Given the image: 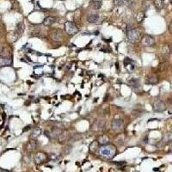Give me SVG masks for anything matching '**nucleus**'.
<instances>
[{
    "label": "nucleus",
    "instance_id": "f257e3e1",
    "mask_svg": "<svg viewBox=\"0 0 172 172\" xmlns=\"http://www.w3.org/2000/svg\"><path fill=\"white\" fill-rule=\"evenodd\" d=\"M116 149L114 146H103L98 150V154L106 158V159H111L115 156Z\"/></svg>",
    "mask_w": 172,
    "mask_h": 172
},
{
    "label": "nucleus",
    "instance_id": "aec40b11",
    "mask_svg": "<svg viewBox=\"0 0 172 172\" xmlns=\"http://www.w3.org/2000/svg\"><path fill=\"white\" fill-rule=\"evenodd\" d=\"M40 134H41V131H40V128H35V129L33 130V132L31 133L30 137H31L32 139H36V138H38L39 136L40 135Z\"/></svg>",
    "mask_w": 172,
    "mask_h": 172
},
{
    "label": "nucleus",
    "instance_id": "20e7f679",
    "mask_svg": "<svg viewBox=\"0 0 172 172\" xmlns=\"http://www.w3.org/2000/svg\"><path fill=\"white\" fill-rule=\"evenodd\" d=\"M153 109L156 112H164L166 109V105L163 101H156L153 105Z\"/></svg>",
    "mask_w": 172,
    "mask_h": 172
},
{
    "label": "nucleus",
    "instance_id": "dca6fc26",
    "mask_svg": "<svg viewBox=\"0 0 172 172\" xmlns=\"http://www.w3.org/2000/svg\"><path fill=\"white\" fill-rule=\"evenodd\" d=\"M129 85L131 87H133L134 89H137V88H139L140 87V83H139V80L137 79V78H132L129 80Z\"/></svg>",
    "mask_w": 172,
    "mask_h": 172
},
{
    "label": "nucleus",
    "instance_id": "9b49d317",
    "mask_svg": "<svg viewBox=\"0 0 172 172\" xmlns=\"http://www.w3.org/2000/svg\"><path fill=\"white\" fill-rule=\"evenodd\" d=\"M10 49L8 47L1 45L0 46V57H5L9 58L10 56Z\"/></svg>",
    "mask_w": 172,
    "mask_h": 172
},
{
    "label": "nucleus",
    "instance_id": "4468645a",
    "mask_svg": "<svg viewBox=\"0 0 172 172\" xmlns=\"http://www.w3.org/2000/svg\"><path fill=\"white\" fill-rule=\"evenodd\" d=\"M24 29H25V25H24V22H20L17 24L16 26V34L17 35H21L23 33L24 31Z\"/></svg>",
    "mask_w": 172,
    "mask_h": 172
},
{
    "label": "nucleus",
    "instance_id": "2eb2a0df",
    "mask_svg": "<svg viewBox=\"0 0 172 172\" xmlns=\"http://www.w3.org/2000/svg\"><path fill=\"white\" fill-rule=\"evenodd\" d=\"M55 22V18L53 17H47L45 19L43 20V24L45 26H51Z\"/></svg>",
    "mask_w": 172,
    "mask_h": 172
},
{
    "label": "nucleus",
    "instance_id": "7c9ffc66",
    "mask_svg": "<svg viewBox=\"0 0 172 172\" xmlns=\"http://www.w3.org/2000/svg\"><path fill=\"white\" fill-rule=\"evenodd\" d=\"M50 158L51 159H54V160H57L58 157L55 155V154H51V156H50Z\"/></svg>",
    "mask_w": 172,
    "mask_h": 172
},
{
    "label": "nucleus",
    "instance_id": "6ab92c4d",
    "mask_svg": "<svg viewBox=\"0 0 172 172\" xmlns=\"http://www.w3.org/2000/svg\"><path fill=\"white\" fill-rule=\"evenodd\" d=\"M36 146H37V141L36 140H30L27 145V149L29 152H31V151L35 150L36 148Z\"/></svg>",
    "mask_w": 172,
    "mask_h": 172
},
{
    "label": "nucleus",
    "instance_id": "a878e982",
    "mask_svg": "<svg viewBox=\"0 0 172 172\" xmlns=\"http://www.w3.org/2000/svg\"><path fill=\"white\" fill-rule=\"evenodd\" d=\"M125 67H126V68H127V69L129 72H132V71H133V70L134 69V67H135V66H134L132 63H130V64H128L127 65H126Z\"/></svg>",
    "mask_w": 172,
    "mask_h": 172
},
{
    "label": "nucleus",
    "instance_id": "f704fd0d",
    "mask_svg": "<svg viewBox=\"0 0 172 172\" xmlns=\"http://www.w3.org/2000/svg\"><path fill=\"white\" fill-rule=\"evenodd\" d=\"M96 1H101V0H96Z\"/></svg>",
    "mask_w": 172,
    "mask_h": 172
},
{
    "label": "nucleus",
    "instance_id": "c756f323",
    "mask_svg": "<svg viewBox=\"0 0 172 172\" xmlns=\"http://www.w3.org/2000/svg\"><path fill=\"white\" fill-rule=\"evenodd\" d=\"M115 164L118 166H123V165L126 164V162H115Z\"/></svg>",
    "mask_w": 172,
    "mask_h": 172
},
{
    "label": "nucleus",
    "instance_id": "bb28decb",
    "mask_svg": "<svg viewBox=\"0 0 172 172\" xmlns=\"http://www.w3.org/2000/svg\"><path fill=\"white\" fill-rule=\"evenodd\" d=\"M141 111H139V110H133V112H132V114L135 117H138V116H139V115H141Z\"/></svg>",
    "mask_w": 172,
    "mask_h": 172
},
{
    "label": "nucleus",
    "instance_id": "4be33fe9",
    "mask_svg": "<svg viewBox=\"0 0 172 172\" xmlns=\"http://www.w3.org/2000/svg\"><path fill=\"white\" fill-rule=\"evenodd\" d=\"M172 139V134L171 133H167L164 134V138H163V141L164 142H169Z\"/></svg>",
    "mask_w": 172,
    "mask_h": 172
},
{
    "label": "nucleus",
    "instance_id": "423d86ee",
    "mask_svg": "<svg viewBox=\"0 0 172 172\" xmlns=\"http://www.w3.org/2000/svg\"><path fill=\"white\" fill-rule=\"evenodd\" d=\"M50 37L52 40H56V41H59L62 40V37H63V34L61 31L59 30H57V29H54L51 31L50 33Z\"/></svg>",
    "mask_w": 172,
    "mask_h": 172
},
{
    "label": "nucleus",
    "instance_id": "c9c22d12",
    "mask_svg": "<svg viewBox=\"0 0 172 172\" xmlns=\"http://www.w3.org/2000/svg\"><path fill=\"white\" fill-rule=\"evenodd\" d=\"M171 3H172V0H171Z\"/></svg>",
    "mask_w": 172,
    "mask_h": 172
},
{
    "label": "nucleus",
    "instance_id": "f03ea898",
    "mask_svg": "<svg viewBox=\"0 0 172 172\" xmlns=\"http://www.w3.org/2000/svg\"><path fill=\"white\" fill-rule=\"evenodd\" d=\"M127 39L130 42L136 43L141 39V32L138 29H131V30L127 31Z\"/></svg>",
    "mask_w": 172,
    "mask_h": 172
},
{
    "label": "nucleus",
    "instance_id": "39448f33",
    "mask_svg": "<svg viewBox=\"0 0 172 172\" xmlns=\"http://www.w3.org/2000/svg\"><path fill=\"white\" fill-rule=\"evenodd\" d=\"M141 43H142V45L145 46V47H151V46L154 45V43H155V39L153 38V36H149V35H146V36L142 38Z\"/></svg>",
    "mask_w": 172,
    "mask_h": 172
},
{
    "label": "nucleus",
    "instance_id": "412c9836",
    "mask_svg": "<svg viewBox=\"0 0 172 172\" xmlns=\"http://www.w3.org/2000/svg\"><path fill=\"white\" fill-rule=\"evenodd\" d=\"M154 5L157 10H161L164 8V1L163 0H154Z\"/></svg>",
    "mask_w": 172,
    "mask_h": 172
},
{
    "label": "nucleus",
    "instance_id": "9d476101",
    "mask_svg": "<svg viewBox=\"0 0 172 172\" xmlns=\"http://www.w3.org/2000/svg\"><path fill=\"white\" fill-rule=\"evenodd\" d=\"M47 157L45 153H38L35 157V161L37 164H41V163L45 162L47 160Z\"/></svg>",
    "mask_w": 172,
    "mask_h": 172
},
{
    "label": "nucleus",
    "instance_id": "ddd939ff",
    "mask_svg": "<svg viewBox=\"0 0 172 172\" xmlns=\"http://www.w3.org/2000/svg\"><path fill=\"white\" fill-rule=\"evenodd\" d=\"M63 133V130L61 129V127H54L52 128V131H51V136L54 137V138H58L60 136V134Z\"/></svg>",
    "mask_w": 172,
    "mask_h": 172
},
{
    "label": "nucleus",
    "instance_id": "1a4fd4ad",
    "mask_svg": "<svg viewBox=\"0 0 172 172\" xmlns=\"http://www.w3.org/2000/svg\"><path fill=\"white\" fill-rule=\"evenodd\" d=\"M12 65V60L10 58L0 57V67L10 66Z\"/></svg>",
    "mask_w": 172,
    "mask_h": 172
},
{
    "label": "nucleus",
    "instance_id": "b1692460",
    "mask_svg": "<svg viewBox=\"0 0 172 172\" xmlns=\"http://www.w3.org/2000/svg\"><path fill=\"white\" fill-rule=\"evenodd\" d=\"M92 6H93L94 9L98 10V9H100L101 6H102V2H101V1H96V0H94V1H93V3H92Z\"/></svg>",
    "mask_w": 172,
    "mask_h": 172
},
{
    "label": "nucleus",
    "instance_id": "0eeeda50",
    "mask_svg": "<svg viewBox=\"0 0 172 172\" xmlns=\"http://www.w3.org/2000/svg\"><path fill=\"white\" fill-rule=\"evenodd\" d=\"M123 121L121 120H119V119H116V120H114L112 122H111V127L114 130H120L122 129L123 127Z\"/></svg>",
    "mask_w": 172,
    "mask_h": 172
},
{
    "label": "nucleus",
    "instance_id": "2f4dec72",
    "mask_svg": "<svg viewBox=\"0 0 172 172\" xmlns=\"http://www.w3.org/2000/svg\"><path fill=\"white\" fill-rule=\"evenodd\" d=\"M168 102H169L171 105H172V97L171 98H169V100H168Z\"/></svg>",
    "mask_w": 172,
    "mask_h": 172
},
{
    "label": "nucleus",
    "instance_id": "473e14b6",
    "mask_svg": "<svg viewBox=\"0 0 172 172\" xmlns=\"http://www.w3.org/2000/svg\"><path fill=\"white\" fill-rule=\"evenodd\" d=\"M170 47H171V53L172 54V43H171V45L170 46Z\"/></svg>",
    "mask_w": 172,
    "mask_h": 172
},
{
    "label": "nucleus",
    "instance_id": "f8f14e48",
    "mask_svg": "<svg viewBox=\"0 0 172 172\" xmlns=\"http://www.w3.org/2000/svg\"><path fill=\"white\" fill-rule=\"evenodd\" d=\"M98 144H100L101 146H107L109 142V139L107 135L103 134V135H101L99 138H98V140H97Z\"/></svg>",
    "mask_w": 172,
    "mask_h": 172
},
{
    "label": "nucleus",
    "instance_id": "393cba45",
    "mask_svg": "<svg viewBox=\"0 0 172 172\" xmlns=\"http://www.w3.org/2000/svg\"><path fill=\"white\" fill-rule=\"evenodd\" d=\"M145 17H146L145 13H144V12H139V13L137 15V21H138L139 22H141L143 20L145 19Z\"/></svg>",
    "mask_w": 172,
    "mask_h": 172
},
{
    "label": "nucleus",
    "instance_id": "cd10ccee",
    "mask_svg": "<svg viewBox=\"0 0 172 172\" xmlns=\"http://www.w3.org/2000/svg\"><path fill=\"white\" fill-rule=\"evenodd\" d=\"M114 2L116 5H122L123 3H125L124 0H114Z\"/></svg>",
    "mask_w": 172,
    "mask_h": 172
},
{
    "label": "nucleus",
    "instance_id": "a211bd4d",
    "mask_svg": "<svg viewBox=\"0 0 172 172\" xmlns=\"http://www.w3.org/2000/svg\"><path fill=\"white\" fill-rule=\"evenodd\" d=\"M102 127H103V123H102L101 120H96V121H95V122L93 123L91 128H92V130H94V131H98V130H101Z\"/></svg>",
    "mask_w": 172,
    "mask_h": 172
},
{
    "label": "nucleus",
    "instance_id": "7ed1b4c3",
    "mask_svg": "<svg viewBox=\"0 0 172 172\" xmlns=\"http://www.w3.org/2000/svg\"><path fill=\"white\" fill-rule=\"evenodd\" d=\"M65 30L69 36H74L78 32V29L72 22H66L65 23Z\"/></svg>",
    "mask_w": 172,
    "mask_h": 172
},
{
    "label": "nucleus",
    "instance_id": "5701e85b",
    "mask_svg": "<svg viewBox=\"0 0 172 172\" xmlns=\"http://www.w3.org/2000/svg\"><path fill=\"white\" fill-rule=\"evenodd\" d=\"M162 53H163L164 54H165V55H168V54L171 53V47H170V46H167V45H165V46L163 47Z\"/></svg>",
    "mask_w": 172,
    "mask_h": 172
},
{
    "label": "nucleus",
    "instance_id": "f3484780",
    "mask_svg": "<svg viewBox=\"0 0 172 172\" xmlns=\"http://www.w3.org/2000/svg\"><path fill=\"white\" fill-rule=\"evenodd\" d=\"M99 20V16L97 14H91V15H89L88 17H87V21L90 22V23H96L98 22Z\"/></svg>",
    "mask_w": 172,
    "mask_h": 172
},
{
    "label": "nucleus",
    "instance_id": "72a5a7b5",
    "mask_svg": "<svg viewBox=\"0 0 172 172\" xmlns=\"http://www.w3.org/2000/svg\"><path fill=\"white\" fill-rule=\"evenodd\" d=\"M129 1H130V0H124V2H125V3H127V2H129Z\"/></svg>",
    "mask_w": 172,
    "mask_h": 172
},
{
    "label": "nucleus",
    "instance_id": "e433bc0d",
    "mask_svg": "<svg viewBox=\"0 0 172 172\" xmlns=\"http://www.w3.org/2000/svg\"><path fill=\"white\" fill-rule=\"evenodd\" d=\"M163 1H164V0H163Z\"/></svg>",
    "mask_w": 172,
    "mask_h": 172
},
{
    "label": "nucleus",
    "instance_id": "c85d7f7f",
    "mask_svg": "<svg viewBox=\"0 0 172 172\" xmlns=\"http://www.w3.org/2000/svg\"><path fill=\"white\" fill-rule=\"evenodd\" d=\"M130 63H132V59L131 58H125V60H124V65H125V66L126 65H127L128 64H130Z\"/></svg>",
    "mask_w": 172,
    "mask_h": 172
},
{
    "label": "nucleus",
    "instance_id": "6e6552de",
    "mask_svg": "<svg viewBox=\"0 0 172 172\" xmlns=\"http://www.w3.org/2000/svg\"><path fill=\"white\" fill-rule=\"evenodd\" d=\"M146 83L148 84H157L158 83V77L156 74H150L146 77Z\"/></svg>",
    "mask_w": 172,
    "mask_h": 172
}]
</instances>
